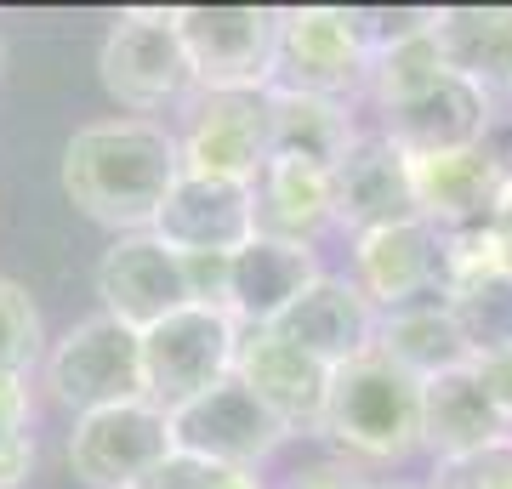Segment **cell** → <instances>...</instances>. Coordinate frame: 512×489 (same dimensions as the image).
<instances>
[{
  "instance_id": "obj_1",
  "label": "cell",
  "mask_w": 512,
  "mask_h": 489,
  "mask_svg": "<svg viewBox=\"0 0 512 489\" xmlns=\"http://www.w3.org/2000/svg\"><path fill=\"white\" fill-rule=\"evenodd\" d=\"M177 177H183L177 131L137 114L92 120L63 148V194L74 200V211H86L114 234H148Z\"/></svg>"
},
{
  "instance_id": "obj_2",
  "label": "cell",
  "mask_w": 512,
  "mask_h": 489,
  "mask_svg": "<svg viewBox=\"0 0 512 489\" xmlns=\"http://www.w3.org/2000/svg\"><path fill=\"white\" fill-rule=\"evenodd\" d=\"M313 438H325L330 455L359 472L404 467L410 455H421V381L370 347L353 364L330 370L325 416Z\"/></svg>"
},
{
  "instance_id": "obj_3",
  "label": "cell",
  "mask_w": 512,
  "mask_h": 489,
  "mask_svg": "<svg viewBox=\"0 0 512 489\" xmlns=\"http://www.w3.org/2000/svg\"><path fill=\"white\" fill-rule=\"evenodd\" d=\"M370 57H376V40L365 29V12L285 6L274 46V86L268 91H302V97H330V103H359L365 109Z\"/></svg>"
},
{
  "instance_id": "obj_4",
  "label": "cell",
  "mask_w": 512,
  "mask_h": 489,
  "mask_svg": "<svg viewBox=\"0 0 512 489\" xmlns=\"http://www.w3.org/2000/svg\"><path fill=\"white\" fill-rule=\"evenodd\" d=\"M103 86L120 109L137 120L160 114L165 103H188L194 97V69H188L183 35H177V6H131L114 18L103 35Z\"/></svg>"
},
{
  "instance_id": "obj_5",
  "label": "cell",
  "mask_w": 512,
  "mask_h": 489,
  "mask_svg": "<svg viewBox=\"0 0 512 489\" xmlns=\"http://www.w3.org/2000/svg\"><path fill=\"white\" fill-rule=\"evenodd\" d=\"M239 325L222 308H177L171 319L143 330V399L154 410H183L188 399L211 393L234 376Z\"/></svg>"
},
{
  "instance_id": "obj_6",
  "label": "cell",
  "mask_w": 512,
  "mask_h": 489,
  "mask_svg": "<svg viewBox=\"0 0 512 489\" xmlns=\"http://www.w3.org/2000/svg\"><path fill=\"white\" fill-rule=\"evenodd\" d=\"M194 91H268L274 86L279 12L274 6H177Z\"/></svg>"
},
{
  "instance_id": "obj_7",
  "label": "cell",
  "mask_w": 512,
  "mask_h": 489,
  "mask_svg": "<svg viewBox=\"0 0 512 489\" xmlns=\"http://www.w3.org/2000/svg\"><path fill=\"white\" fill-rule=\"evenodd\" d=\"M495 114H501V97H490L484 86L439 69V74H427L421 86L376 103L370 126L382 131L404 160H421V154H456V148L484 143Z\"/></svg>"
},
{
  "instance_id": "obj_8",
  "label": "cell",
  "mask_w": 512,
  "mask_h": 489,
  "mask_svg": "<svg viewBox=\"0 0 512 489\" xmlns=\"http://www.w3.org/2000/svg\"><path fill=\"white\" fill-rule=\"evenodd\" d=\"M46 387L74 416L114 410L143 399V336L109 313H92L63 330V342L46 353Z\"/></svg>"
},
{
  "instance_id": "obj_9",
  "label": "cell",
  "mask_w": 512,
  "mask_h": 489,
  "mask_svg": "<svg viewBox=\"0 0 512 489\" xmlns=\"http://www.w3.org/2000/svg\"><path fill=\"white\" fill-rule=\"evenodd\" d=\"M177 154H183V171H194V177H222L251 188L256 171L274 154L268 91H194L183 103Z\"/></svg>"
},
{
  "instance_id": "obj_10",
  "label": "cell",
  "mask_w": 512,
  "mask_h": 489,
  "mask_svg": "<svg viewBox=\"0 0 512 489\" xmlns=\"http://www.w3.org/2000/svg\"><path fill=\"white\" fill-rule=\"evenodd\" d=\"M165 421H171L177 455H194L205 467H228V472H256L291 438V427L256 399L239 376L217 381L211 393L188 399L183 410H171Z\"/></svg>"
},
{
  "instance_id": "obj_11",
  "label": "cell",
  "mask_w": 512,
  "mask_h": 489,
  "mask_svg": "<svg viewBox=\"0 0 512 489\" xmlns=\"http://www.w3.org/2000/svg\"><path fill=\"white\" fill-rule=\"evenodd\" d=\"M171 455H177L171 421H165V410H154L148 399L74 416L69 467H74L80 484H92V489H143Z\"/></svg>"
},
{
  "instance_id": "obj_12",
  "label": "cell",
  "mask_w": 512,
  "mask_h": 489,
  "mask_svg": "<svg viewBox=\"0 0 512 489\" xmlns=\"http://www.w3.org/2000/svg\"><path fill=\"white\" fill-rule=\"evenodd\" d=\"M348 279L376 313L444 296V228H433L427 217H410L348 239Z\"/></svg>"
},
{
  "instance_id": "obj_13",
  "label": "cell",
  "mask_w": 512,
  "mask_h": 489,
  "mask_svg": "<svg viewBox=\"0 0 512 489\" xmlns=\"http://www.w3.org/2000/svg\"><path fill=\"white\" fill-rule=\"evenodd\" d=\"M148 234L177 256H234L256 239V200L245 182L183 171L171 182L165 205L154 211Z\"/></svg>"
},
{
  "instance_id": "obj_14",
  "label": "cell",
  "mask_w": 512,
  "mask_h": 489,
  "mask_svg": "<svg viewBox=\"0 0 512 489\" xmlns=\"http://www.w3.org/2000/svg\"><path fill=\"white\" fill-rule=\"evenodd\" d=\"M97 296L103 313L131 325L143 336L148 325L171 319L177 308H194V285H188V262L165 251L154 234H120L97 262Z\"/></svg>"
},
{
  "instance_id": "obj_15",
  "label": "cell",
  "mask_w": 512,
  "mask_h": 489,
  "mask_svg": "<svg viewBox=\"0 0 512 489\" xmlns=\"http://www.w3.org/2000/svg\"><path fill=\"white\" fill-rule=\"evenodd\" d=\"M410 188H416V211L444 234L512 211V171L501 165L490 137L473 148H456V154L410 160Z\"/></svg>"
},
{
  "instance_id": "obj_16",
  "label": "cell",
  "mask_w": 512,
  "mask_h": 489,
  "mask_svg": "<svg viewBox=\"0 0 512 489\" xmlns=\"http://www.w3.org/2000/svg\"><path fill=\"white\" fill-rule=\"evenodd\" d=\"M330 188H336V234L348 239L421 217L416 188H410V160L376 126L359 131L348 154L330 165Z\"/></svg>"
},
{
  "instance_id": "obj_17",
  "label": "cell",
  "mask_w": 512,
  "mask_h": 489,
  "mask_svg": "<svg viewBox=\"0 0 512 489\" xmlns=\"http://www.w3.org/2000/svg\"><path fill=\"white\" fill-rule=\"evenodd\" d=\"M268 330H279L285 342L302 347L325 370H342V364H353L359 353L376 347V308L359 296V285H353L348 273L325 268Z\"/></svg>"
},
{
  "instance_id": "obj_18",
  "label": "cell",
  "mask_w": 512,
  "mask_h": 489,
  "mask_svg": "<svg viewBox=\"0 0 512 489\" xmlns=\"http://www.w3.org/2000/svg\"><path fill=\"white\" fill-rule=\"evenodd\" d=\"M234 376L245 381L285 427H291V438L296 433H319L330 370L319 359H308L302 347H291L279 330H239Z\"/></svg>"
},
{
  "instance_id": "obj_19",
  "label": "cell",
  "mask_w": 512,
  "mask_h": 489,
  "mask_svg": "<svg viewBox=\"0 0 512 489\" xmlns=\"http://www.w3.org/2000/svg\"><path fill=\"white\" fill-rule=\"evenodd\" d=\"M256 200V234L279 239V245H308L336 234V188H330V165L291 160V154H268V165L251 182Z\"/></svg>"
},
{
  "instance_id": "obj_20",
  "label": "cell",
  "mask_w": 512,
  "mask_h": 489,
  "mask_svg": "<svg viewBox=\"0 0 512 489\" xmlns=\"http://www.w3.org/2000/svg\"><path fill=\"white\" fill-rule=\"evenodd\" d=\"M319 273H325L319 251H308V245H279V239L256 234L245 251L228 256L222 313H228L239 330H268Z\"/></svg>"
},
{
  "instance_id": "obj_21",
  "label": "cell",
  "mask_w": 512,
  "mask_h": 489,
  "mask_svg": "<svg viewBox=\"0 0 512 489\" xmlns=\"http://www.w3.org/2000/svg\"><path fill=\"white\" fill-rule=\"evenodd\" d=\"M501 438H512V433H507V421L495 416V404L473 364L421 381V450L433 455V467L490 450Z\"/></svg>"
},
{
  "instance_id": "obj_22",
  "label": "cell",
  "mask_w": 512,
  "mask_h": 489,
  "mask_svg": "<svg viewBox=\"0 0 512 489\" xmlns=\"http://www.w3.org/2000/svg\"><path fill=\"white\" fill-rule=\"evenodd\" d=\"M433 46L444 69L484 86L490 97L512 86V6H439Z\"/></svg>"
},
{
  "instance_id": "obj_23",
  "label": "cell",
  "mask_w": 512,
  "mask_h": 489,
  "mask_svg": "<svg viewBox=\"0 0 512 489\" xmlns=\"http://www.w3.org/2000/svg\"><path fill=\"white\" fill-rule=\"evenodd\" d=\"M376 353L393 359L404 376H416V381L473 364V353L461 342V330H456V319H450V302H444V296L376 313Z\"/></svg>"
},
{
  "instance_id": "obj_24",
  "label": "cell",
  "mask_w": 512,
  "mask_h": 489,
  "mask_svg": "<svg viewBox=\"0 0 512 489\" xmlns=\"http://www.w3.org/2000/svg\"><path fill=\"white\" fill-rule=\"evenodd\" d=\"M268 114H274V154L313 165H336L353 137L370 126L359 103H330V97H302V91H268Z\"/></svg>"
},
{
  "instance_id": "obj_25",
  "label": "cell",
  "mask_w": 512,
  "mask_h": 489,
  "mask_svg": "<svg viewBox=\"0 0 512 489\" xmlns=\"http://www.w3.org/2000/svg\"><path fill=\"white\" fill-rule=\"evenodd\" d=\"M444 302H450V319H456L461 342H467L473 359H490V353H507L512 347V273L450 285Z\"/></svg>"
},
{
  "instance_id": "obj_26",
  "label": "cell",
  "mask_w": 512,
  "mask_h": 489,
  "mask_svg": "<svg viewBox=\"0 0 512 489\" xmlns=\"http://www.w3.org/2000/svg\"><path fill=\"white\" fill-rule=\"evenodd\" d=\"M40 308L35 296L18 285V279H6L0 273V376H29L40 364Z\"/></svg>"
},
{
  "instance_id": "obj_27",
  "label": "cell",
  "mask_w": 512,
  "mask_h": 489,
  "mask_svg": "<svg viewBox=\"0 0 512 489\" xmlns=\"http://www.w3.org/2000/svg\"><path fill=\"white\" fill-rule=\"evenodd\" d=\"M427 484L433 489H512V438H501V444H490L478 455H461V461H439Z\"/></svg>"
},
{
  "instance_id": "obj_28",
  "label": "cell",
  "mask_w": 512,
  "mask_h": 489,
  "mask_svg": "<svg viewBox=\"0 0 512 489\" xmlns=\"http://www.w3.org/2000/svg\"><path fill=\"white\" fill-rule=\"evenodd\" d=\"M279 489H376V478L330 455V461H313V467L291 472V478H285V484H279Z\"/></svg>"
},
{
  "instance_id": "obj_29",
  "label": "cell",
  "mask_w": 512,
  "mask_h": 489,
  "mask_svg": "<svg viewBox=\"0 0 512 489\" xmlns=\"http://www.w3.org/2000/svg\"><path fill=\"white\" fill-rule=\"evenodd\" d=\"M473 370L484 381V393H490L495 416L507 421V433H512V347L507 353H490V359H473Z\"/></svg>"
},
{
  "instance_id": "obj_30",
  "label": "cell",
  "mask_w": 512,
  "mask_h": 489,
  "mask_svg": "<svg viewBox=\"0 0 512 489\" xmlns=\"http://www.w3.org/2000/svg\"><path fill=\"white\" fill-rule=\"evenodd\" d=\"M217 472L222 467H205V461H194V455H171L143 489H217Z\"/></svg>"
},
{
  "instance_id": "obj_31",
  "label": "cell",
  "mask_w": 512,
  "mask_h": 489,
  "mask_svg": "<svg viewBox=\"0 0 512 489\" xmlns=\"http://www.w3.org/2000/svg\"><path fill=\"white\" fill-rule=\"evenodd\" d=\"M29 433V387L18 376H0V444Z\"/></svg>"
},
{
  "instance_id": "obj_32",
  "label": "cell",
  "mask_w": 512,
  "mask_h": 489,
  "mask_svg": "<svg viewBox=\"0 0 512 489\" xmlns=\"http://www.w3.org/2000/svg\"><path fill=\"white\" fill-rule=\"evenodd\" d=\"M29 472H35V438L18 433L0 444V489H18L29 484Z\"/></svg>"
},
{
  "instance_id": "obj_33",
  "label": "cell",
  "mask_w": 512,
  "mask_h": 489,
  "mask_svg": "<svg viewBox=\"0 0 512 489\" xmlns=\"http://www.w3.org/2000/svg\"><path fill=\"white\" fill-rule=\"evenodd\" d=\"M376 489H433V484H376Z\"/></svg>"
},
{
  "instance_id": "obj_34",
  "label": "cell",
  "mask_w": 512,
  "mask_h": 489,
  "mask_svg": "<svg viewBox=\"0 0 512 489\" xmlns=\"http://www.w3.org/2000/svg\"><path fill=\"white\" fill-rule=\"evenodd\" d=\"M0 74H6V46H0Z\"/></svg>"
}]
</instances>
